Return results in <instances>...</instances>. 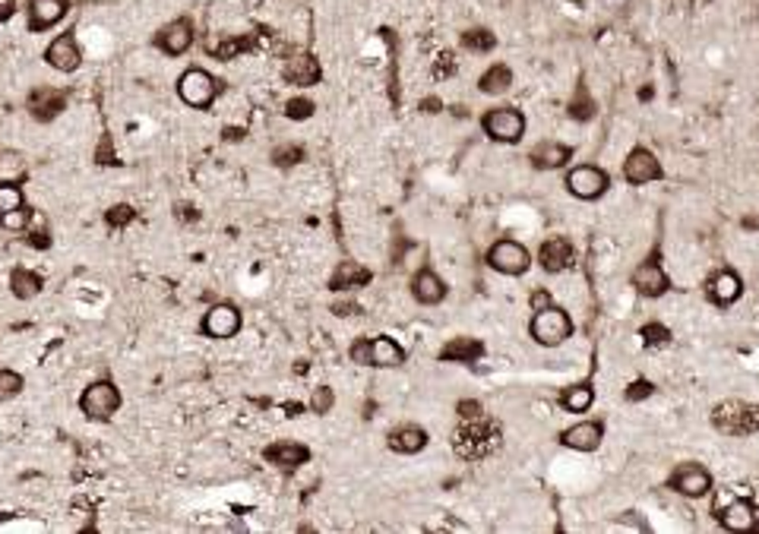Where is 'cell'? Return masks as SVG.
Masks as SVG:
<instances>
[{
  "label": "cell",
  "instance_id": "cell-1",
  "mask_svg": "<svg viewBox=\"0 0 759 534\" xmlns=\"http://www.w3.org/2000/svg\"><path fill=\"white\" fill-rule=\"evenodd\" d=\"M452 446L462 458H484L501 446V427L488 418H471L452 437Z\"/></svg>",
  "mask_w": 759,
  "mask_h": 534
},
{
  "label": "cell",
  "instance_id": "cell-2",
  "mask_svg": "<svg viewBox=\"0 0 759 534\" xmlns=\"http://www.w3.org/2000/svg\"><path fill=\"white\" fill-rule=\"evenodd\" d=\"M349 358L358 367H374V370H392V367L405 364V348L390 336H374V338H358L351 345Z\"/></svg>",
  "mask_w": 759,
  "mask_h": 534
},
{
  "label": "cell",
  "instance_id": "cell-3",
  "mask_svg": "<svg viewBox=\"0 0 759 534\" xmlns=\"http://www.w3.org/2000/svg\"><path fill=\"white\" fill-rule=\"evenodd\" d=\"M529 336L535 338L541 348H557V345H563L572 336L570 313L557 304L544 307V310H535L531 313V323H529Z\"/></svg>",
  "mask_w": 759,
  "mask_h": 534
},
{
  "label": "cell",
  "instance_id": "cell-4",
  "mask_svg": "<svg viewBox=\"0 0 759 534\" xmlns=\"http://www.w3.org/2000/svg\"><path fill=\"white\" fill-rule=\"evenodd\" d=\"M117 408H121V389H117V383H111V379H96V383L86 386L83 396H79V411H83L89 420H96V424L111 420L117 415Z\"/></svg>",
  "mask_w": 759,
  "mask_h": 534
},
{
  "label": "cell",
  "instance_id": "cell-5",
  "mask_svg": "<svg viewBox=\"0 0 759 534\" xmlns=\"http://www.w3.org/2000/svg\"><path fill=\"white\" fill-rule=\"evenodd\" d=\"M177 98L193 111H206L218 98V79L203 66H190L177 79Z\"/></svg>",
  "mask_w": 759,
  "mask_h": 534
},
{
  "label": "cell",
  "instance_id": "cell-6",
  "mask_svg": "<svg viewBox=\"0 0 759 534\" xmlns=\"http://www.w3.org/2000/svg\"><path fill=\"white\" fill-rule=\"evenodd\" d=\"M481 130L488 133L494 143L512 146L525 136V117H522V111L510 108V105L491 108V111H484V117H481Z\"/></svg>",
  "mask_w": 759,
  "mask_h": 534
},
{
  "label": "cell",
  "instance_id": "cell-7",
  "mask_svg": "<svg viewBox=\"0 0 759 534\" xmlns=\"http://www.w3.org/2000/svg\"><path fill=\"white\" fill-rule=\"evenodd\" d=\"M241 326H244L241 310H238L235 304H228V300H222V304H212L209 310L203 313L199 332H203L206 338H212V342H228V338H235L238 332H241Z\"/></svg>",
  "mask_w": 759,
  "mask_h": 534
},
{
  "label": "cell",
  "instance_id": "cell-8",
  "mask_svg": "<svg viewBox=\"0 0 759 534\" xmlns=\"http://www.w3.org/2000/svg\"><path fill=\"white\" fill-rule=\"evenodd\" d=\"M488 266H491L494 272H501V276L516 278V276H525V272H529L531 253L525 250V247L519 244V240L503 237V240H497V244L488 250Z\"/></svg>",
  "mask_w": 759,
  "mask_h": 534
},
{
  "label": "cell",
  "instance_id": "cell-9",
  "mask_svg": "<svg viewBox=\"0 0 759 534\" xmlns=\"http://www.w3.org/2000/svg\"><path fill=\"white\" fill-rule=\"evenodd\" d=\"M611 186V175L602 171L598 165H576V168L567 171V190L582 203H592V199H602Z\"/></svg>",
  "mask_w": 759,
  "mask_h": 534
},
{
  "label": "cell",
  "instance_id": "cell-10",
  "mask_svg": "<svg viewBox=\"0 0 759 534\" xmlns=\"http://www.w3.org/2000/svg\"><path fill=\"white\" fill-rule=\"evenodd\" d=\"M715 427L734 437H747V433H759V405H744V402H724L715 408Z\"/></svg>",
  "mask_w": 759,
  "mask_h": 534
},
{
  "label": "cell",
  "instance_id": "cell-11",
  "mask_svg": "<svg viewBox=\"0 0 759 534\" xmlns=\"http://www.w3.org/2000/svg\"><path fill=\"white\" fill-rule=\"evenodd\" d=\"M193 38H197V29L187 16H177L171 23H165L162 29L156 32V48L168 57H184L193 48Z\"/></svg>",
  "mask_w": 759,
  "mask_h": 534
},
{
  "label": "cell",
  "instance_id": "cell-12",
  "mask_svg": "<svg viewBox=\"0 0 759 534\" xmlns=\"http://www.w3.org/2000/svg\"><path fill=\"white\" fill-rule=\"evenodd\" d=\"M668 487L687 499H703V497H709V490H712V475L699 462H683V465H677L674 475L668 478Z\"/></svg>",
  "mask_w": 759,
  "mask_h": 534
},
{
  "label": "cell",
  "instance_id": "cell-13",
  "mask_svg": "<svg viewBox=\"0 0 759 534\" xmlns=\"http://www.w3.org/2000/svg\"><path fill=\"white\" fill-rule=\"evenodd\" d=\"M70 13V0H25V23L29 32H48L57 23H64Z\"/></svg>",
  "mask_w": 759,
  "mask_h": 534
},
{
  "label": "cell",
  "instance_id": "cell-14",
  "mask_svg": "<svg viewBox=\"0 0 759 534\" xmlns=\"http://www.w3.org/2000/svg\"><path fill=\"white\" fill-rule=\"evenodd\" d=\"M45 64L57 73H76L79 64H83V51H79V42L73 32H64L57 35L55 42L45 48Z\"/></svg>",
  "mask_w": 759,
  "mask_h": 534
},
{
  "label": "cell",
  "instance_id": "cell-15",
  "mask_svg": "<svg viewBox=\"0 0 759 534\" xmlns=\"http://www.w3.org/2000/svg\"><path fill=\"white\" fill-rule=\"evenodd\" d=\"M662 177V165H658V158L652 156L649 149H643V146H636V149L627 156V162H623V180L632 186H643V184H652V180Z\"/></svg>",
  "mask_w": 759,
  "mask_h": 534
},
{
  "label": "cell",
  "instance_id": "cell-16",
  "mask_svg": "<svg viewBox=\"0 0 759 534\" xmlns=\"http://www.w3.org/2000/svg\"><path fill=\"white\" fill-rule=\"evenodd\" d=\"M632 288H636V295L655 300V297L668 295L671 282H668V276H664V269L655 263V259H645V263H639L636 269H632Z\"/></svg>",
  "mask_w": 759,
  "mask_h": 534
},
{
  "label": "cell",
  "instance_id": "cell-17",
  "mask_svg": "<svg viewBox=\"0 0 759 534\" xmlns=\"http://www.w3.org/2000/svg\"><path fill=\"white\" fill-rule=\"evenodd\" d=\"M604 439V427L598 420H579L561 433V443L572 452H595Z\"/></svg>",
  "mask_w": 759,
  "mask_h": 534
},
{
  "label": "cell",
  "instance_id": "cell-18",
  "mask_svg": "<svg viewBox=\"0 0 759 534\" xmlns=\"http://www.w3.org/2000/svg\"><path fill=\"white\" fill-rule=\"evenodd\" d=\"M741 295H744V282H741V276L731 269L715 272V276L705 282V297H709L715 307H731L734 300H741Z\"/></svg>",
  "mask_w": 759,
  "mask_h": 534
},
{
  "label": "cell",
  "instance_id": "cell-19",
  "mask_svg": "<svg viewBox=\"0 0 759 534\" xmlns=\"http://www.w3.org/2000/svg\"><path fill=\"white\" fill-rule=\"evenodd\" d=\"M308 458H310V449L304 443H295V439H278V443L266 446V462H272L282 471L301 469V465H308Z\"/></svg>",
  "mask_w": 759,
  "mask_h": 534
},
{
  "label": "cell",
  "instance_id": "cell-20",
  "mask_svg": "<svg viewBox=\"0 0 759 534\" xmlns=\"http://www.w3.org/2000/svg\"><path fill=\"white\" fill-rule=\"evenodd\" d=\"M572 244L567 237H548L541 247H538V263H541L544 272L557 276V272H567L572 266Z\"/></svg>",
  "mask_w": 759,
  "mask_h": 534
},
{
  "label": "cell",
  "instance_id": "cell-21",
  "mask_svg": "<svg viewBox=\"0 0 759 534\" xmlns=\"http://www.w3.org/2000/svg\"><path fill=\"white\" fill-rule=\"evenodd\" d=\"M64 108H66V96H64L61 89H51V86H38V89L29 96V115L35 117V120H42V124L55 120Z\"/></svg>",
  "mask_w": 759,
  "mask_h": 534
},
{
  "label": "cell",
  "instance_id": "cell-22",
  "mask_svg": "<svg viewBox=\"0 0 759 534\" xmlns=\"http://www.w3.org/2000/svg\"><path fill=\"white\" fill-rule=\"evenodd\" d=\"M718 522H722L724 531H754L759 516H756V506L750 503V499H731L728 506H724L722 512H718Z\"/></svg>",
  "mask_w": 759,
  "mask_h": 534
},
{
  "label": "cell",
  "instance_id": "cell-23",
  "mask_svg": "<svg viewBox=\"0 0 759 534\" xmlns=\"http://www.w3.org/2000/svg\"><path fill=\"white\" fill-rule=\"evenodd\" d=\"M411 297L424 307H437L446 300V282L437 276L434 269H421L415 278H411Z\"/></svg>",
  "mask_w": 759,
  "mask_h": 534
},
{
  "label": "cell",
  "instance_id": "cell-24",
  "mask_svg": "<svg viewBox=\"0 0 759 534\" xmlns=\"http://www.w3.org/2000/svg\"><path fill=\"white\" fill-rule=\"evenodd\" d=\"M570 156H572L570 146L557 143V139H544V143H538L535 149H531L529 162H531V168H538V171H557V168H567Z\"/></svg>",
  "mask_w": 759,
  "mask_h": 534
},
{
  "label": "cell",
  "instance_id": "cell-25",
  "mask_svg": "<svg viewBox=\"0 0 759 534\" xmlns=\"http://www.w3.org/2000/svg\"><path fill=\"white\" fill-rule=\"evenodd\" d=\"M386 443H390V449L399 452V456H418V452H424V446H428V430L418 424H402L390 433Z\"/></svg>",
  "mask_w": 759,
  "mask_h": 534
},
{
  "label": "cell",
  "instance_id": "cell-26",
  "mask_svg": "<svg viewBox=\"0 0 759 534\" xmlns=\"http://www.w3.org/2000/svg\"><path fill=\"white\" fill-rule=\"evenodd\" d=\"M285 79H288L291 86H301V89H308V86H317L319 83V60L310 57V55H295L285 60Z\"/></svg>",
  "mask_w": 759,
  "mask_h": 534
},
{
  "label": "cell",
  "instance_id": "cell-27",
  "mask_svg": "<svg viewBox=\"0 0 759 534\" xmlns=\"http://www.w3.org/2000/svg\"><path fill=\"white\" fill-rule=\"evenodd\" d=\"M510 86H512V70L506 64L488 66V70L481 73V79H478V89H481L484 96H503Z\"/></svg>",
  "mask_w": 759,
  "mask_h": 534
},
{
  "label": "cell",
  "instance_id": "cell-28",
  "mask_svg": "<svg viewBox=\"0 0 759 534\" xmlns=\"http://www.w3.org/2000/svg\"><path fill=\"white\" fill-rule=\"evenodd\" d=\"M45 288V278L38 276V272H29V269H13L10 276V291L16 295L19 300H32L38 297Z\"/></svg>",
  "mask_w": 759,
  "mask_h": 534
},
{
  "label": "cell",
  "instance_id": "cell-29",
  "mask_svg": "<svg viewBox=\"0 0 759 534\" xmlns=\"http://www.w3.org/2000/svg\"><path fill=\"white\" fill-rule=\"evenodd\" d=\"M370 282V272L361 269L358 263H342L336 269V276H332L329 288L332 291H349V288H361V285Z\"/></svg>",
  "mask_w": 759,
  "mask_h": 534
},
{
  "label": "cell",
  "instance_id": "cell-30",
  "mask_svg": "<svg viewBox=\"0 0 759 534\" xmlns=\"http://www.w3.org/2000/svg\"><path fill=\"white\" fill-rule=\"evenodd\" d=\"M484 355V345L475 342V338H452L450 345L440 351L443 360H456V364H471Z\"/></svg>",
  "mask_w": 759,
  "mask_h": 534
},
{
  "label": "cell",
  "instance_id": "cell-31",
  "mask_svg": "<svg viewBox=\"0 0 759 534\" xmlns=\"http://www.w3.org/2000/svg\"><path fill=\"white\" fill-rule=\"evenodd\" d=\"M592 402H595V389H592L589 383H576V386H567L561 396V405L572 415H585V411L592 408Z\"/></svg>",
  "mask_w": 759,
  "mask_h": 534
},
{
  "label": "cell",
  "instance_id": "cell-32",
  "mask_svg": "<svg viewBox=\"0 0 759 534\" xmlns=\"http://www.w3.org/2000/svg\"><path fill=\"white\" fill-rule=\"evenodd\" d=\"M462 48L471 51V55H491V51L497 48V38L491 29H481V25H475V29H465L462 32Z\"/></svg>",
  "mask_w": 759,
  "mask_h": 534
},
{
  "label": "cell",
  "instance_id": "cell-33",
  "mask_svg": "<svg viewBox=\"0 0 759 534\" xmlns=\"http://www.w3.org/2000/svg\"><path fill=\"white\" fill-rule=\"evenodd\" d=\"M23 389H25L23 373L6 370V367H0V402H10V398H16Z\"/></svg>",
  "mask_w": 759,
  "mask_h": 534
},
{
  "label": "cell",
  "instance_id": "cell-34",
  "mask_svg": "<svg viewBox=\"0 0 759 534\" xmlns=\"http://www.w3.org/2000/svg\"><path fill=\"white\" fill-rule=\"evenodd\" d=\"M29 225H32V209H29V206H19V209L4 212V216H0V228H4V231H25Z\"/></svg>",
  "mask_w": 759,
  "mask_h": 534
},
{
  "label": "cell",
  "instance_id": "cell-35",
  "mask_svg": "<svg viewBox=\"0 0 759 534\" xmlns=\"http://www.w3.org/2000/svg\"><path fill=\"white\" fill-rule=\"evenodd\" d=\"M19 206H25V196H23V186L19 184H0V216L4 212H13V209H19Z\"/></svg>",
  "mask_w": 759,
  "mask_h": 534
},
{
  "label": "cell",
  "instance_id": "cell-36",
  "mask_svg": "<svg viewBox=\"0 0 759 534\" xmlns=\"http://www.w3.org/2000/svg\"><path fill=\"white\" fill-rule=\"evenodd\" d=\"M570 117H576V120H592V117H595V105H592L589 89H585V86H579L576 98L570 102Z\"/></svg>",
  "mask_w": 759,
  "mask_h": 534
},
{
  "label": "cell",
  "instance_id": "cell-37",
  "mask_svg": "<svg viewBox=\"0 0 759 534\" xmlns=\"http://www.w3.org/2000/svg\"><path fill=\"white\" fill-rule=\"evenodd\" d=\"M314 111H317V105L304 96L288 98V102H285V117L288 120H308V117H314Z\"/></svg>",
  "mask_w": 759,
  "mask_h": 534
},
{
  "label": "cell",
  "instance_id": "cell-38",
  "mask_svg": "<svg viewBox=\"0 0 759 534\" xmlns=\"http://www.w3.org/2000/svg\"><path fill=\"white\" fill-rule=\"evenodd\" d=\"M272 162H276L278 168H295V165L304 162V149L301 146H278V149L272 152Z\"/></svg>",
  "mask_w": 759,
  "mask_h": 534
},
{
  "label": "cell",
  "instance_id": "cell-39",
  "mask_svg": "<svg viewBox=\"0 0 759 534\" xmlns=\"http://www.w3.org/2000/svg\"><path fill=\"white\" fill-rule=\"evenodd\" d=\"M639 336H643L645 348H664V345L671 342V332L664 329V326H658V323H649L643 332H639Z\"/></svg>",
  "mask_w": 759,
  "mask_h": 534
},
{
  "label": "cell",
  "instance_id": "cell-40",
  "mask_svg": "<svg viewBox=\"0 0 759 534\" xmlns=\"http://www.w3.org/2000/svg\"><path fill=\"white\" fill-rule=\"evenodd\" d=\"M133 218H137V212H133V206L126 203H117L108 209V216H105V222L111 225V228H124V225H130Z\"/></svg>",
  "mask_w": 759,
  "mask_h": 534
},
{
  "label": "cell",
  "instance_id": "cell-41",
  "mask_svg": "<svg viewBox=\"0 0 759 534\" xmlns=\"http://www.w3.org/2000/svg\"><path fill=\"white\" fill-rule=\"evenodd\" d=\"M310 408L317 411V415H326V411L332 408V389L329 386H319L314 392V398H310Z\"/></svg>",
  "mask_w": 759,
  "mask_h": 534
},
{
  "label": "cell",
  "instance_id": "cell-42",
  "mask_svg": "<svg viewBox=\"0 0 759 534\" xmlns=\"http://www.w3.org/2000/svg\"><path fill=\"white\" fill-rule=\"evenodd\" d=\"M25 231H29V244H32V247H38V250H45V247L51 244V237H48V228H45V222H42V228H35V218H32V225H29V228H25Z\"/></svg>",
  "mask_w": 759,
  "mask_h": 534
},
{
  "label": "cell",
  "instance_id": "cell-43",
  "mask_svg": "<svg viewBox=\"0 0 759 534\" xmlns=\"http://www.w3.org/2000/svg\"><path fill=\"white\" fill-rule=\"evenodd\" d=\"M484 411H481V405L478 402H459V418L462 420H471V418H481Z\"/></svg>",
  "mask_w": 759,
  "mask_h": 534
},
{
  "label": "cell",
  "instance_id": "cell-44",
  "mask_svg": "<svg viewBox=\"0 0 759 534\" xmlns=\"http://www.w3.org/2000/svg\"><path fill=\"white\" fill-rule=\"evenodd\" d=\"M551 304H554V300H551L548 291H541V288L531 291V313H535V310H544V307H551Z\"/></svg>",
  "mask_w": 759,
  "mask_h": 534
},
{
  "label": "cell",
  "instance_id": "cell-45",
  "mask_svg": "<svg viewBox=\"0 0 759 534\" xmlns=\"http://www.w3.org/2000/svg\"><path fill=\"white\" fill-rule=\"evenodd\" d=\"M652 392V386L645 383V379H639V383H630V389H627V398L632 402V398H645Z\"/></svg>",
  "mask_w": 759,
  "mask_h": 534
},
{
  "label": "cell",
  "instance_id": "cell-46",
  "mask_svg": "<svg viewBox=\"0 0 759 534\" xmlns=\"http://www.w3.org/2000/svg\"><path fill=\"white\" fill-rule=\"evenodd\" d=\"M13 13H16V0H0V23L13 19Z\"/></svg>",
  "mask_w": 759,
  "mask_h": 534
}]
</instances>
